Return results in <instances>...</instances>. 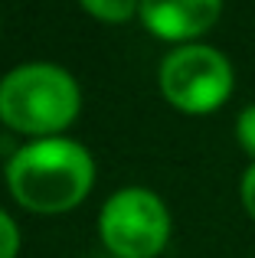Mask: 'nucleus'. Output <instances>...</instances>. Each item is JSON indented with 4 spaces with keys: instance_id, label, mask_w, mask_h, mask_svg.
Segmentation results:
<instances>
[{
    "instance_id": "1",
    "label": "nucleus",
    "mask_w": 255,
    "mask_h": 258,
    "mask_svg": "<svg viewBox=\"0 0 255 258\" xmlns=\"http://www.w3.org/2000/svg\"><path fill=\"white\" fill-rule=\"evenodd\" d=\"M95 180L92 154L69 138H43L20 147L7 164V183L20 206L33 213H69Z\"/></svg>"
},
{
    "instance_id": "2",
    "label": "nucleus",
    "mask_w": 255,
    "mask_h": 258,
    "mask_svg": "<svg viewBox=\"0 0 255 258\" xmlns=\"http://www.w3.org/2000/svg\"><path fill=\"white\" fill-rule=\"evenodd\" d=\"M79 85L49 62L20 66L0 79V121L20 134H56L79 114Z\"/></svg>"
},
{
    "instance_id": "3",
    "label": "nucleus",
    "mask_w": 255,
    "mask_h": 258,
    "mask_svg": "<svg viewBox=\"0 0 255 258\" xmlns=\"http://www.w3.org/2000/svg\"><path fill=\"white\" fill-rule=\"evenodd\" d=\"M232 62L203 43L177 46L160 62V92L183 114H210L232 95Z\"/></svg>"
},
{
    "instance_id": "4",
    "label": "nucleus",
    "mask_w": 255,
    "mask_h": 258,
    "mask_svg": "<svg viewBox=\"0 0 255 258\" xmlns=\"http://www.w3.org/2000/svg\"><path fill=\"white\" fill-rule=\"evenodd\" d=\"M98 232L111 255L154 258L170 239V213L164 200L144 186H124L108 196L98 219Z\"/></svg>"
},
{
    "instance_id": "5",
    "label": "nucleus",
    "mask_w": 255,
    "mask_h": 258,
    "mask_svg": "<svg viewBox=\"0 0 255 258\" xmlns=\"http://www.w3.org/2000/svg\"><path fill=\"white\" fill-rule=\"evenodd\" d=\"M141 23L167 43H193L213 30L223 13V0H141Z\"/></svg>"
},
{
    "instance_id": "6",
    "label": "nucleus",
    "mask_w": 255,
    "mask_h": 258,
    "mask_svg": "<svg viewBox=\"0 0 255 258\" xmlns=\"http://www.w3.org/2000/svg\"><path fill=\"white\" fill-rule=\"evenodd\" d=\"M79 4L105 23H124L141 10V0H79Z\"/></svg>"
},
{
    "instance_id": "7",
    "label": "nucleus",
    "mask_w": 255,
    "mask_h": 258,
    "mask_svg": "<svg viewBox=\"0 0 255 258\" xmlns=\"http://www.w3.org/2000/svg\"><path fill=\"white\" fill-rule=\"evenodd\" d=\"M236 138H239L242 151L249 154L252 164H255V105L242 108V114L236 118Z\"/></svg>"
},
{
    "instance_id": "8",
    "label": "nucleus",
    "mask_w": 255,
    "mask_h": 258,
    "mask_svg": "<svg viewBox=\"0 0 255 258\" xmlns=\"http://www.w3.org/2000/svg\"><path fill=\"white\" fill-rule=\"evenodd\" d=\"M20 252V232H17V222L0 209V258H17Z\"/></svg>"
},
{
    "instance_id": "9",
    "label": "nucleus",
    "mask_w": 255,
    "mask_h": 258,
    "mask_svg": "<svg viewBox=\"0 0 255 258\" xmlns=\"http://www.w3.org/2000/svg\"><path fill=\"white\" fill-rule=\"evenodd\" d=\"M239 193H242V206H245V213H249L252 219H255V164L242 173V186H239Z\"/></svg>"
}]
</instances>
